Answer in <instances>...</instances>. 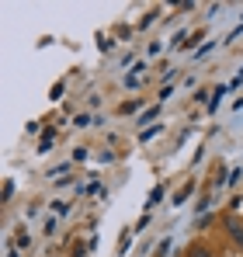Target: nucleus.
I'll return each instance as SVG.
<instances>
[{
    "label": "nucleus",
    "instance_id": "nucleus-1",
    "mask_svg": "<svg viewBox=\"0 0 243 257\" xmlns=\"http://www.w3.org/2000/svg\"><path fill=\"white\" fill-rule=\"evenodd\" d=\"M226 229H229L233 243H236V247H243V222L236 219V215H229V219H226Z\"/></svg>",
    "mask_w": 243,
    "mask_h": 257
},
{
    "label": "nucleus",
    "instance_id": "nucleus-2",
    "mask_svg": "<svg viewBox=\"0 0 243 257\" xmlns=\"http://www.w3.org/2000/svg\"><path fill=\"white\" fill-rule=\"evenodd\" d=\"M52 143H56V132H52V128H49V132H45V136H42V143H39V153H45V150H49V146H52Z\"/></svg>",
    "mask_w": 243,
    "mask_h": 257
},
{
    "label": "nucleus",
    "instance_id": "nucleus-3",
    "mask_svg": "<svg viewBox=\"0 0 243 257\" xmlns=\"http://www.w3.org/2000/svg\"><path fill=\"white\" fill-rule=\"evenodd\" d=\"M188 195H191V184H184V188H181V191H177V195H174V202H177V205H181V202H188Z\"/></svg>",
    "mask_w": 243,
    "mask_h": 257
},
{
    "label": "nucleus",
    "instance_id": "nucleus-4",
    "mask_svg": "<svg viewBox=\"0 0 243 257\" xmlns=\"http://www.w3.org/2000/svg\"><path fill=\"white\" fill-rule=\"evenodd\" d=\"M160 198H163V188H153V195H150V205H157Z\"/></svg>",
    "mask_w": 243,
    "mask_h": 257
},
{
    "label": "nucleus",
    "instance_id": "nucleus-5",
    "mask_svg": "<svg viewBox=\"0 0 243 257\" xmlns=\"http://www.w3.org/2000/svg\"><path fill=\"white\" fill-rule=\"evenodd\" d=\"M188 257H212V254H208L205 247H195V250H191V254H188Z\"/></svg>",
    "mask_w": 243,
    "mask_h": 257
}]
</instances>
